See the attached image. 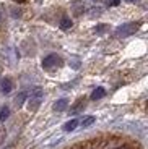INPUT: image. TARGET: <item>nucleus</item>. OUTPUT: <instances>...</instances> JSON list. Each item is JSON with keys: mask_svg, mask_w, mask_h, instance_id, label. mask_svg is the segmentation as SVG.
Here are the masks:
<instances>
[{"mask_svg": "<svg viewBox=\"0 0 148 149\" xmlns=\"http://www.w3.org/2000/svg\"><path fill=\"white\" fill-rule=\"evenodd\" d=\"M31 97H39V99H41V97H42V89H41V88H36V89L31 93Z\"/></svg>", "mask_w": 148, "mask_h": 149, "instance_id": "12", "label": "nucleus"}, {"mask_svg": "<svg viewBox=\"0 0 148 149\" xmlns=\"http://www.w3.org/2000/svg\"><path fill=\"white\" fill-rule=\"evenodd\" d=\"M60 28H62V29H68V28H72V19L70 18H63L62 21H60Z\"/></svg>", "mask_w": 148, "mask_h": 149, "instance_id": "10", "label": "nucleus"}, {"mask_svg": "<svg viewBox=\"0 0 148 149\" xmlns=\"http://www.w3.org/2000/svg\"><path fill=\"white\" fill-rule=\"evenodd\" d=\"M25 99H26V93H21V94H20V96H18V97H16V99H15L16 105H18V107H20V105H21L23 102H25Z\"/></svg>", "mask_w": 148, "mask_h": 149, "instance_id": "11", "label": "nucleus"}, {"mask_svg": "<svg viewBox=\"0 0 148 149\" xmlns=\"http://www.w3.org/2000/svg\"><path fill=\"white\" fill-rule=\"evenodd\" d=\"M62 63V60L59 58V57L56 55V54H52V55H47L44 60H42V67L46 68V70H51V68L57 67V65Z\"/></svg>", "mask_w": 148, "mask_h": 149, "instance_id": "2", "label": "nucleus"}, {"mask_svg": "<svg viewBox=\"0 0 148 149\" xmlns=\"http://www.w3.org/2000/svg\"><path fill=\"white\" fill-rule=\"evenodd\" d=\"M116 149H127V148H116Z\"/></svg>", "mask_w": 148, "mask_h": 149, "instance_id": "16", "label": "nucleus"}, {"mask_svg": "<svg viewBox=\"0 0 148 149\" xmlns=\"http://www.w3.org/2000/svg\"><path fill=\"white\" fill-rule=\"evenodd\" d=\"M78 125H80V120H78V118H72V120H68V122L63 125V131H73Z\"/></svg>", "mask_w": 148, "mask_h": 149, "instance_id": "3", "label": "nucleus"}, {"mask_svg": "<svg viewBox=\"0 0 148 149\" xmlns=\"http://www.w3.org/2000/svg\"><path fill=\"white\" fill-rule=\"evenodd\" d=\"M0 86H2V91H4L5 94H8V93L11 91V83H10V79H8V78H5Z\"/></svg>", "mask_w": 148, "mask_h": 149, "instance_id": "8", "label": "nucleus"}, {"mask_svg": "<svg viewBox=\"0 0 148 149\" xmlns=\"http://www.w3.org/2000/svg\"><path fill=\"white\" fill-rule=\"evenodd\" d=\"M0 18H2V15H0Z\"/></svg>", "mask_w": 148, "mask_h": 149, "instance_id": "17", "label": "nucleus"}, {"mask_svg": "<svg viewBox=\"0 0 148 149\" xmlns=\"http://www.w3.org/2000/svg\"><path fill=\"white\" fill-rule=\"evenodd\" d=\"M94 120H96V118H94V117H91V115H90V117H85V118L80 122V125H82L83 128H88V127H91L93 123H94Z\"/></svg>", "mask_w": 148, "mask_h": 149, "instance_id": "7", "label": "nucleus"}, {"mask_svg": "<svg viewBox=\"0 0 148 149\" xmlns=\"http://www.w3.org/2000/svg\"><path fill=\"white\" fill-rule=\"evenodd\" d=\"M137 28H138V24H135V23H127V24H122V26H119L116 33H117V36L125 37V36H130V34L135 33V31H137Z\"/></svg>", "mask_w": 148, "mask_h": 149, "instance_id": "1", "label": "nucleus"}, {"mask_svg": "<svg viewBox=\"0 0 148 149\" xmlns=\"http://www.w3.org/2000/svg\"><path fill=\"white\" fill-rule=\"evenodd\" d=\"M125 2H135V0H125Z\"/></svg>", "mask_w": 148, "mask_h": 149, "instance_id": "15", "label": "nucleus"}, {"mask_svg": "<svg viewBox=\"0 0 148 149\" xmlns=\"http://www.w3.org/2000/svg\"><path fill=\"white\" fill-rule=\"evenodd\" d=\"M67 104H68V102H67V99H59V101L54 104V110H59V112L60 110H65Z\"/></svg>", "mask_w": 148, "mask_h": 149, "instance_id": "6", "label": "nucleus"}, {"mask_svg": "<svg viewBox=\"0 0 148 149\" xmlns=\"http://www.w3.org/2000/svg\"><path fill=\"white\" fill-rule=\"evenodd\" d=\"M104 94H106V91H104V88H96V89L91 93V99L93 101H96V99H101V97H104Z\"/></svg>", "mask_w": 148, "mask_h": 149, "instance_id": "5", "label": "nucleus"}, {"mask_svg": "<svg viewBox=\"0 0 148 149\" xmlns=\"http://www.w3.org/2000/svg\"><path fill=\"white\" fill-rule=\"evenodd\" d=\"M8 117H10V109H8V107H2V109H0V122H5Z\"/></svg>", "mask_w": 148, "mask_h": 149, "instance_id": "9", "label": "nucleus"}, {"mask_svg": "<svg viewBox=\"0 0 148 149\" xmlns=\"http://www.w3.org/2000/svg\"><path fill=\"white\" fill-rule=\"evenodd\" d=\"M39 104H41V99H39V97H30V102H28V107H30V110H37V107H39Z\"/></svg>", "mask_w": 148, "mask_h": 149, "instance_id": "4", "label": "nucleus"}, {"mask_svg": "<svg viewBox=\"0 0 148 149\" xmlns=\"http://www.w3.org/2000/svg\"><path fill=\"white\" fill-rule=\"evenodd\" d=\"M103 29H106V24H99V26H98L94 31H98V33H103Z\"/></svg>", "mask_w": 148, "mask_h": 149, "instance_id": "13", "label": "nucleus"}, {"mask_svg": "<svg viewBox=\"0 0 148 149\" xmlns=\"http://www.w3.org/2000/svg\"><path fill=\"white\" fill-rule=\"evenodd\" d=\"M109 5H111V7H116V5H119V0H111Z\"/></svg>", "mask_w": 148, "mask_h": 149, "instance_id": "14", "label": "nucleus"}]
</instances>
